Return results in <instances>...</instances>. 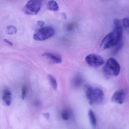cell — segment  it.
<instances>
[{"label": "cell", "mask_w": 129, "mask_h": 129, "mask_svg": "<svg viewBox=\"0 0 129 129\" xmlns=\"http://www.w3.org/2000/svg\"><path fill=\"white\" fill-rule=\"evenodd\" d=\"M86 62L89 66L94 68L100 67L104 64V60L100 56L97 54L88 55L85 58Z\"/></svg>", "instance_id": "cell-6"}, {"label": "cell", "mask_w": 129, "mask_h": 129, "mask_svg": "<svg viewBox=\"0 0 129 129\" xmlns=\"http://www.w3.org/2000/svg\"><path fill=\"white\" fill-rule=\"evenodd\" d=\"M42 56L52 64H59L62 61L61 56L56 53L47 52L42 55Z\"/></svg>", "instance_id": "cell-7"}, {"label": "cell", "mask_w": 129, "mask_h": 129, "mask_svg": "<svg viewBox=\"0 0 129 129\" xmlns=\"http://www.w3.org/2000/svg\"><path fill=\"white\" fill-rule=\"evenodd\" d=\"M17 29L15 27L12 25L7 26L6 28V33L8 35H14L17 32Z\"/></svg>", "instance_id": "cell-15"}, {"label": "cell", "mask_w": 129, "mask_h": 129, "mask_svg": "<svg viewBox=\"0 0 129 129\" xmlns=\"http://www.w3.org/2000/svg\"><path fill=\"white\" fill-rule=\"evenodd\" d=\"M47 8L50 11L55 12L58 10L59 7L58 3L55 1L50 0L47 3Z\"/></svg>", "instance_id": "cell-10"}, {"label": "cell", "mask_w": 129, "mask_h": 129, "mask_svg": "<svg viewBox=\"0 0 129 129\" xmlns=\"http://www.w3.org/2000/svg\"><path fill=\"white\" fill-rule=\"evenodd\" d=\"M88 116L91 125L95 127L96 124V119L95 115L91 109H89L88 111Z\"/></svg>", "instance_id": "cell-11"}, {"label": "cell", "mask_w": 129, "mask_h": 129, "mask_svg": "<svg viewBox=\"0 0 129 129\" xmlns=\"http://www.w3.org/2000/svg\"><path fill=\"white\" fill-rule=\"evenodd\" d=\"M27 88L26 85H24L22 89L21 98L24 99L26 96L27 94Z\"/></svg>", "instance_id": "cell-18"}, {"label": "cell", "mask_w": 129, "mask_h": 129, "mask_svg": "<svg viewBox=\"0 0 129 129\" xmlns=\"http://www.w3.org/2000/svg\"><path fill=\"white\" fill-rule=\"evenodd\" d=\"M43 115L44 117L46 118L47 120H48V119H49V118L50 114L49 113H43Z\"/></svg>", "instance_id": "cell-21"}, {"label": "cell", "mask_w": 129, "mask_h": 129, "mask_svg": "<svg viewBox=\"0 0 129 129\" xmlns=\"http://www.w3.org/2000/svg\"><path fill=\"white\" fill-rule=\"evenodd\" d=\"M103 71L104 74L108 77L117 76L120 73V66L116 59L113 58H110L106 61Z\"/></svg>", "instance_id": "cell-3"}, {"label": "cell", "mask_w": 129, "mask_h": 129, "mask_svg": "<svg viewBox=\"0 0 129 129\" xmlns=\"http://www.w3.org/2000/svg\"><path fill=\"white\" fill-rule=\"evenodd\" d=\"M122 25L125 29L129 32V19L127 18H124L122 21Z\"/></svg>", "instance_id": "cell-16"}, {"label": "cell", "mask_w": 129, "mask_h": 129, "mask_svg": "<svg viewBox=\"0 0 129 129\" xmlns=\"http://www.w3.org/2000/svg\"><path fill=\"white\" fill-rule=\"evenodd\" d=\"M84 90L86 96L90 105L99 104L103 101L104 94L101 89L86 85Z\"/></svg>", "instance_id": "cell-2"}, {"label": "cell", "mask_w": 129, "mask_h": 129, "mask_svg": "<svg viewBox=\"0 0 129 129\" xmlns=\"http://www.w3.org/2000/svg\"><path fill=\"white\" fill-rule=\"evenodd\" d=\"M49 78L51 86L53 89L56 90L57 88V83L55 77L51 75H49Z\"/></svg>", "instance_id": "cell-14"}, {"label": "cell", "mask_w": 129, "mask_h": 129, "mask_svg": "<svg viewBox=\"0 0 129 129\" xmlns=\"http://www.w3.org/2000/svg\"><path fill=\"white\" fill-rule=\"evenodd\" d=\"M37 24L38 26H40V27H42L44 25V22L43 21H37Z\"/></svg>", "instance_id": "cell-19"}, {"label": "cell", "mask_w": 129, "mask_h": 129, "mask_svg": "<svg viewBox=\"0 0 129 129\" xmlns=\"http://www.w3.org/2000/svg\"><path fill=\"white\" fill-rule=\"evenodd\" d=\"M3 99L7 106H9L10 105L12 102V94L9 89H6L4 90Z\"/></svg>", "instance_id": "cell-9"}, {"label": "cell", "mask_w": 129, "mask_h": 129, "mask_svg": "<svg viewBox=\"0 0 129 129\" xmlns=\"http://www.w3.org/2000/svg\"><path fill=\"white\" fill-rule=\"evenodd\" d=\"M122 24L120 20L115 19L114 21V29L110 34L106 36L100 44L102 50L115 46L122 41Z\"/></svg>", "instance_id": "cell-1"}, {"label": "cell", "mask_w": 129, "mask_h": 129, "mask_svg": "<svg viewBox=\"0 0 129 129\" xmlns=\"http://www.w3.org/2000/svg\"><path fill=\"white\" fill-rule=\"evenodd\" d=\"M41 6V0H29L25 6L24 12L27 15H36L40 12Z\"/></svg>", "instance_id": "cell-5"}, {"label": "cell", "mask_w": 129, "mask_h": 129, "mask_svg": "<svg viewBox=\"0 0 129 129\" xmlns=\"http://www.w3.org/2000/svg\"><path fill=\"white\" fill-rule=\"evenodd\" d=\"M82 81H83V79L82 77L80 75H77L73 79V85L75 87H78L81 85Z\"/></svg>", "instance_id": "cell-12"}, {"label": "cell", "mask_w": 129, "mask_h": 129, "mask_svg": "<svg viewBox=\"0 0 129 129\" xmlns=\"http://www.w3.org/2000/svg\"><path fill=\"white\" fill-rule=\"evenodd\" d=\"M61 117L64 120H68L70 118L71 116V112L69 109H65L61 113Z\"/></svg>", "instance_id": "cell-13"}, {"label": "cell", "mask_w": 129, "mask_h": 129, "mask_svg": "<svg viewBox=\"0 0 129 129\" xmlns=\"http://www.w3.org/2000/svg\"><path fill=\"white\" fill-rule=\"evenodd\" d=\"M72 28H73V25H72L70 24L68 26L67 28L69 30H72Z\"/></svg>", "instance_id": "cell-22"}, {"label": "cell", "mask_w": 129, "mask_h": 129, "mask_svg": "<svg viewBox=\"0 0 129 129\" xmlns=\"http://www.w3.org/2000/svg\"><path fill=\"white\" fill-rule=\"evenodd\" d=\"M123 44V43H122V41H121L120 43H119L118 44L116 45V47H115V49L114 50V51H113V54H114V55H115V54H117V53L119 52V50L122 48Z\"/></svg>", "instance_id": "cell-17"}, {"label": "cell", "mask_w": 129, "mask_h": 129, "mask_svg": "<svg viewBox=\"0 0 129 129\" xmlns=\"http://www.w3.org/2000/svg\"><path fill=\"white\" fill-rule=\"evenodd\" d=\"M4 41L6 42V43H7V44H9V45L10 46H13V44L12 43L11 41H10L8 40L7 39H4Z\"/></svg>", "instance_id": "cell-20"}, {"label": "cell", "mask_w": 129, "mask_h": 129, "mask_svg": "<svg viewBox=\"0 0 129 129\" xmlns=\"http://www.w3.org/2000/svg\"><path fill=\"white\" fill-rule=\"evenodd\" d=\"M126 93L123 90H117L114 93L111 98V101L115 103L122 104L125 100Z\"/></svg>", "instance_id": "cell-8"}, {"label": "cell", "mask_w": 129, "mask_h": 129, "mask_svg": "<svg viewBox=\"0 0 129 129\" xmlns=\"http://www.w3.org/2000/svg\"><path fill=\"white\" fill-rule=\"evenodd\" d=\"M55 34V30L52 27H44L35 33L33 38L35 40L43 41L50 38Z\"/></svg>", "instance_id": "cell-4"}]
</instances>
